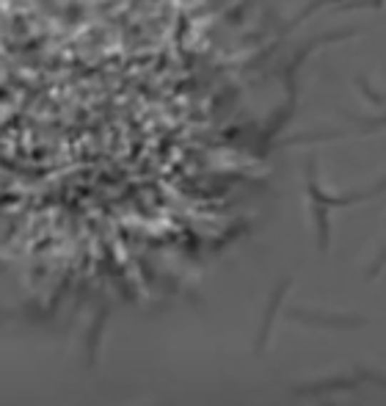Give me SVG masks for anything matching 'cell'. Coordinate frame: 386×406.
I'll return each mask as SVG.
<instances>
[{"label": "cell", "mask_w": 386, "mask_h": 406, "mask_svg": "<svg viewBox=\"0 0 386 406\" xmlns=\"http://www.w3.org/2000/svg\"><path fill=\"white\" fill-rule=\"evenodd\" d=\"M285 318L301 323L306 329H331V332H356L367 326V318L359 313H325V310H306V307H287Z\"/></svg>", "instance_id": "cell-1"}, {"label": "cell", "mask_w": 386, "mask_h": 406, "mask_svg": "<svg viewBox=\"0 0 386 406\" xmlns=\"http://www.w3.org/2000/svg\"><path fill=\"white\" fill-rule=\"evenodd\" d=\"M381 193H386V174L378 180V183H372L370 188H365V191L334 196V193H325L323 188H320V180H318V161H309V166H306V196H309V199H318V202H325V205H331V208L359 205V202L375 199V196H381Z\"/></svg>", "instance_id": "cell-2"}, {"label": "cell", "mask_w": 386, "mask_h": 406, "mask_svg": "<svg viewBox=\"0 0 386 406\" xmlns=\"http://www.w3.org/2000/svg\"><path fill=\"white\" fill-rule=\"evenodd\" d=\"M290 285H293V279L290 277L279 279V282L273 285L268 301H265V313H263V318H260L257 338H254V354H257V357L265 354V348H268V342H270V332H273L276 318H279V313H282V307H285V299H287V293H290Z\"/></svg>", "instance_id": "cell-3"}, {"label": "cell", "mask_w": 386, "mask_h": 406, "mask_svg": "<svg viewBox=\"0 0 386 406\" xmlns=\"http://www.w3.org/2000/svg\"><path fill=\"white\" fill-rule=\"evenodd\" d=\"M362 34V28H342V31H331V34H323V36H315V39H309V42L290 59V64L285 69V81H287V94H290V100H295V72L301 69L306 59H309V53L315 50V47H320V44H331V42H340V39H353V36H359Z\"/></svg>", "instance_id": "cell-4"}, {"label": "cell", "mask_w": 386, "mask_h": 406, "mask_svg": "<svg viewBox=\"0 0 386 406\" xmlns=\"http://www.w3.org/2000/svg\"><path fill=\"white\" fill-rule=\"evenodd\" d=\"M362 385V379L353 376H331V379H318V382H306V385H293L290 392L298 398H320V395H334V392H353Z\"/></svg>", "instance_id": "cell-5"}, {"label": "cell", "mask_w": 386, "mask_h": 406, "mask_svg": "<svg viewBox=\"0 0 386 406\" xmlns=\"http://www.w3.org/2000/svg\"><path fill=\"white\" fill-rule=\"evenodd\" d=\"M108 307H102L100 313L94 315V321L88 326V332H86V367L91 370L94 365H97V357H100V345H102V338H105V326H108Z\"/></svg>", "instance_id": "cell-6"}, {"label": "cell", "mask_w": 386, "mask_h": 406, "mask_svg": "<svg viewBox=\"0 0 386 406\" xmlns=\"http://www.w3.org/2000/svg\"><path fill=\"white\" fill-rule=\"evenodd\" d=\"M309 213H312V224H315L318 249L328 252V246H331V205L318 202V199H309Z\"/></svg>", "instance_id": "cell-7"}, {"label": "cell", "mask_w": 386, "mask_h": 406, "mask_svg": "<svg viewBox=\"0 0 386 406\" xmlns=\"http://www.w3.org/2000/svg\"><path fill=\"white\" fill-rule=\"evenodd\" d=\"M331 3H334V6H340V3H345V0H312V3L306 6V9H301V11H298V14H295L293 20L287 22L285 28H282V36H285V34H290L293 28H298V25H301L304 20H309L312 14H318V11L323 9V6H331Z\"/></svg>", "instance_id": "cell-8"}, {"label": "cell", "mask_w": 386, "mask_h": 406, "mask_svg": "<svg viewBox=\"0 0 386 406\" xmlns=\"http://www.w3.org/2000/svg\"><path fill=\"white\" fill-rule=\"evenodd\" d=\"M384 6H386V0H345V3H340L337 9H340V11H365V9L381 11Z\"/></svg>", "instance_id": "cell-9"}, {"label": "cell", "mask_w": 386, "mask_h": 406, "mask_svg": "<svg viewBox=\"0 0 386 406\" xmlns=\"http://www.w3.org/2000/svg\"><path fill=\"white\" fill-rule=\"evenodd\" d=\"M356 128H362L359 133H378L381 128H386V113L381 116H372V119H359V116H347Z\"/></svg>", "instance_id": "cell-10"}, {"label": "cell", "mask_w": 386, "mask_h": 406, "mask_svg": "<svg viewBox=\"0 0 386 406\" xmlns=\"http://www.w3.org/2000/svg\"><path fill=\"white\" fill-rule=\"evenodd\" d=\"M353 373L362 379V385L367 382V385H378V387H384L386 390V376L381 373V370H370V367H362V365H359Z\"/></svg>", "instance_id": "cell-11"}, {"label": "cell", "mask_w": 386, "mask_h": 406, "mask_svg": "<svg viewBox=\"0 0 386 406\" xmlns=\"http://www.w3.org/2000/svg\"><path fill=\"white\" fill-rule=\"evenodd\" d=\"M384 268H386V240H384V246L378 249V255H375V260H372V265L367 268L365 279H378L381 274H384Z\"/></svg>", "instance_id": "cell-12"}]
</instances>
